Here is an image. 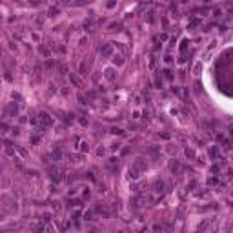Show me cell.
Here are the masks:
<instances>
[{
    "mask_svg": "<svg viewBox=\"0 0 233 233\" xmlns=\"http://www.w3.org/2000/svg\"><path fill=\"white\" fill-rule=\"evenodd\" d=\"M38 122H40L42 126H51V124H53V119H51L48 113H40V115H38Z\"/></svg>",
    "mask_w": 233,
    "mask_h": 233,
    "instance_id": "1",
    "label": "cell"
},
{
    "mask_svg": "<svg viewBox=\"0 0 233 233\" xmlns=\"http://www.w3.org/2000/svg\"><path fill=\"white\" fill-rule=\"evenodd\" d=\"M111 53H113V49H111V46H109V44H106L104 48L100 49V55H102V57H109Z\"/></svg>",
    "mask_w": 233,
    "mask_h": 233,
    "instance_id": "2",
    "label": "cell"
},
{
    "mask_svg": "<svg viewBox=\"0 0 233 233\" xmlns=\"http://www.w3.org/2000/svg\"><path fill=\"white\" fill-rule=\"evenodd\" d=\"M169 169H171L173 173H178V169H180L178 162H177V160H171V162H169Z\"/></svg>",
    "mask_w": 233,
    "mask_h": 233,
    "instance_id": "3",
    "label": "cell"
},
{
    "mask_svg": "<svg viewBox=\"0 0 233 233\" xmlns=\"http://www.w3.org/2000/svg\"><path fill=\"white\" fill-rule=\"evenodd\" d=\"M17 111H18V107H17V104H11L9 107H7V113H9L11 116H15V115H17Z\"/></svg>",
    "mask_w": 233,
    "mask_h": 233,
    "instance_id": "4",
    "label": "cell"
},
{
    "mask_svg": "<svg viewBox=\"0 0 233 233\" xmlns=\"http://www.w3.org/2000/svg\"><path fill=\"white\" fill-rule=\"evenodd\" d=\"M153 188H155V191H162V188H164V182L162 180H157L153 184Z\"/></svg>",
    "mask_w": 233,
    "mask_h": 233,
    "instance_id": "5",
    "label": "cell"
},
{
    "mask_svg": "<svg viewBox=\"0 0 233 233\" xmlns=\"http://www.w3.org/2000/svg\"><path fill=\"white\" fill-rule=\"evenodd\" d=\"M71 82L75 84V86H76V88H82V82H80L79 79H76V76H75V75H71Z\"/></svg>",
    "mask_w": 233,
    "mask_h": 233,
    "instance_id": "6",
    "label": "cell"
},
{
    "mask_svg": "<svg viewBox=\"0 0 233 233\" xmlns=\"http://www.w3.org/2000/svg\"><path fill=\"white\" fill-rule=\"evenodd\" d=\"M106 79H109V80H113V79H115L113 69H106Z\"/></svg>",
    "mask_w": 233,
    "mask_h": 233,
    "instance_id": "7",
    "label": "cell"
},
{
    "mask_svg": "<svg viewBox=\"0 0 233 233\" xmlns=\"http://www.w3.org/2000/svg\"><path fill=\"white\" fill-rule=\"evenodd\" d=\"M93 27H95L93 20H88V22H86V29H88V31H93Z\"/></svg>",
    "mask_w": 233,
    "mask_h": 233,
    "instance_id": "8",
    "label": "cell"
},
{
    "mask_svg": "<svg viewBox=\"0 0 233 233\" xmlns=\"http://www.w3.org/2000/svg\"><path fill=\"white\" fill-rule=\"evenodd\" d=\"M113 60H115V64H119V66H120V64H122V62H124L120 55H115V57H113Z\"/></svg>",
    "mask_w": 233,
    "mask_h": 233,
    "instance_id": "9",
    "label": "cell"
},
{
    "mask_svg": "<svg viewBox=\"0 0 233 233\" xmlns=\"http://www.w3.org/2000/svg\"><path fill=\"white\" fill-rule=\"evenodd\" d=\"M129 177H131V178H137V177H138V175H137V169H135V168H133V169H129Z\"/></svg>",
    "mask_w": 233,
    "mask_h": 233,
    "instance_id": "10",
    "label": "cell"
},
{
    "mask_svg": "<svg viewBox=\"0 0 233 233\" xmlns=\"http://www.w3.org/2000/svg\"><path fill=\"white\" fill-rule=\"evenodd\" d=\"M53 180H55V182H60V180H62V175H60V173H55V175H53Z\"/></svg>",
    "mask_w": 233,
    "mask_h": 233,
    "instance_id": "11",
    "label": "cell"
},
{
    "mask_svg": "<svg viewBox=\"0 0 233 233\" xmlns=\"http://www.w3.org/2000/svg\"><path fill=\"white\" fill-rule=\"evenodd\" d=\"M80 75H88L86 73V62H82V66H80Z\"/></svg>",
    "mask_w": 233,
    "mask_h": 233,
    "instance_id": "12",
    "label": "cell"
},
{
    "mask_svg": "<svg viewBox=\"0 0 233 233\" xmlns=\"http://www.w3.org/2000/svg\"><path fill=\"white\" fill-rule=\"evenodd\" d=\"M58 69L62 71V75H64V73H67V67H66V64H60V66H58Z\"/></svg>",
    "mask_w": 233,
    "mask_h": 233,
    "instance_id": "13",
    "label": "cell"
},
{
    "mask_svg": "<svg viewBox=\"0 0 233 233\" xmlns=\"http://www.w3.org/2000/svg\"><path fill=\"white\" fill-rule=\"evenodd\" d=\"M91 217H93L91 211H86V213H84V219H86V220H91Z\"/></svg>",
    "mask_w": 233,
    "mask_h": 233,
    "instance_id": "14",
    "label": "cell"
},
{
    "mask_svg": "<svg viewBox=\"0 0 233 233\" xmlns=\"http://www.w3.org/2000/svg\"><path fill=\"white\" fill-rule=\"evenodd\" d=\"M55 15H57V7H51V9H49V17H55Z\"/></svg>",
    "mask_w": 233,
    "mask_h": 233,
    "instance_id": "15",
    "label": "cell"
},
{
    "mask_svg": "<svg viewBox=\"0 0 233 233\" xmlns=\"http://www.w3.org/2000/svg\"><path fill=\"white\" fill-rule=\"evenodd\" d=\"M113 133H119V135H122V133H124V131H122L120 128H113Z\"/></svg>",
    "mask_w": 233,
    "mask_h": 233,
    "instance_id": "16",
    "label": "cell"
},
{
    "mask_svg": "<svg viewBox=\"0 0 233 233\" xmlns=\"http://www.w3.org/2000/svg\"><path fill=\"white\" fill-rule=\"evenodd\" d=\"M164 73H166V79H173V75H171V71H168V69H166Z\"/></svg>",
    "mask_w": 233,
    "mask_h": 233,
    "instance_id": "17",
    "label": "cell"
},
{
    "mask_svg": "<svg viewBox=\"0 0 233 233\" xmlns=\"http://www.w3.org/2000/svg\"><path fill=\"white\" fill-rule=\"evenodd\" d=\"M40 2H42V0H31V6H38Z\"/></svg>",
    "mask_w": 233,
    "mask_h": 233,
    "instance_id": "18",
    "label": "cell"
},
{
    "mask_svg": "<svg viewBox=\"0 0 233 233\" xmlns=\"http://www.w3.org/2000/svg\"><path fill=\"white\" fill-rule=\"evenodd\" d=\"M222 147H224V149H229V142L226 140V142H224V144H222Z\"/></svg>",
    "mask_w": 233,
    "mask_h": 233,
    "instance_id": "19",
    "label": "cell"
}]
</instances>
